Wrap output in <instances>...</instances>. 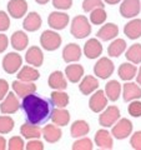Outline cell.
Segmentation results:
<instances>
[{
	"instance_id": "29",
	"label": "cell",
	"mask_w": 141,
	"mask_h": 150,
	"mask_svg": "<svg viewBox=\"0 0 141 150\" xmlns=\"http://www.w3.org/2000/svg\"><path fill=\"white\" fill-rule=\"evenodd\" d=\"M10 41H11V46L18 51L25 50L26 46L29 45V38H27V35L21 30H18V31L14 33L11 35Z\"/></svg>"
},
{
	"instance_id": "38",
	"label": "cell",
	"mask_w": 141,
	"mask_h": 150,
	"mask_svg": "<svg viewBox=\"0 0 141 150\" xmlns=\"http://www.w3.org/2000/svg\"><path fill=\"white\" fill-rule=\"evenodd\" d=\"M92 148H94V144L91 142V139L85 137H81L73 144V150H92Z\"/></svg>"
},
{
	"instance_id": "7",
	"label": "cell",
	"mask_w": 141,
	"mask_h": 150,
	"mask_svg": "<svg viewBox=\"0 0 141 150\" xmlns=\"http://www.w3.org/2000/svg\"><path fill=\"white\" fill-rule=\"evenodd\" d=\"M23 58L18 53H8L3 59V69L8 74H15L21 69Z\"/></svg>"
},
{
	"instance_id": "37",
	"label": "cell",
	"mask_w": 141,
	"mask_h": 150,
	"mask_svg": "<svg viewBox=\"0 0 141 150\" xmlns=\"http://www.w3.org/2000/svg\"><path fill=\"white\" fill-rule=\"evenodd\" d=\"M14 129V120L11 116L1 115L0 116V134H9Z\"/></svg>"
},
{
	"instance_id": "11",
	"label": "cell",
	"mask_w": 141,
	"mask_h": 150,
	"mask_svg": "<svg viewBox=\"0 0 141 150\" xmlns=\"http://www.w3.org/2000/svg\"><path fill=\"white\" fill-rule=\"evenodd\" d=\"M107 100L109 99H107L105 91L96 90L89 100V108L94 112H101L107 106Z\"/></svg>"
},
{
	"instance_id": "10",
	"label": "cell",
	"mask_w": 141,
	"mask_h": 150,
	"mask_svg": "<svg viewBox=\"0 0 141 150\" xmlns=\"http://www.w3.org/2000/svg\"><path fill=\"white\" fill-rule=\"evenodd\" d=\"M20 103H19V96L15 93H8V95L4 98L0 105V111L3 114H14L20 109Z\"/></svg>"
},
{
	"instance_id": "43",
	"label": "cell",
	"mask_w": 141,
	"mask_h": 150,
	"mask_svg": "<svg viewBox=\"0 0 141 150\" xmlns=\"http://www.w3.org/2000/svg\"><path fill=\"white\" fill-rule=\"evenodd\" d=\"M10 26V18L5 11L0 10V33L1 31H6Z\"/></svg>"
},
{
	"instance_id": "23",
	"label": "cell",
	"mask_w": 141,
	"mask_h": 150,
	"mask_svg": "<svg viewBox=\"0 0 141 150\" xmlns=\"http://www.w3.org/2000/svg\"><path fill=\"white\" fill-rule=\"evenodd\" d=\"M41 23H43V20H41V16L36 11H31L27 14L26 18L24 19V21H23V28L26 31L34 33L41 28Z\"/></svg>"
},
{
	"instance_id": "34",
	"label": "cell",
	"mask_w": 141,
	"mask_h": 150,
	"mask_svg": "<svg viewBox=\"0 0 141 150\" xmlns=\"http://www.w3.org/2000/svg\"><path fill=\"white\" fill-rule=\"evenodd\" d=\"M126 50V41L124 39H115L107 48V54L112 58H117Z\"/></svg>"
},
{
	"instance_id": "47",
	"label": "cell",
	"mask_w": 141,
	"mask_h": 150,
	"mask_svg": "<svg viewBox=\"0 0 141 150\" xmlns=\"http://www.w3.org/2000/svg\"><path fill=\"white\" fill-rule=\"evenodd\" d=\"M8 46H9V39H8V36L0 33V54H1L3 51L6 50Z\"/></svg>"
},
{
	"instance_id": "51",
	"label": "cell",
	"mask_w": 141,
	"mask_h": 150,
	"mask_svg": "<svg viewBox=\"0 0 141 150\" xmlns=\"http://www.w3.org/2000/svg\"><path fill=\"white\" fill-rule=\"evenodd\" d=\"M37 4H40V5H45V4H48L50 0H35Z\"/></svg>"
},
{
	"instance_id": "2",
	"label": "cell",
	"mask_w": 141,
	"mask_h": 150,
	"mask_svg": "<svg viewBox=\"0 0 141 150\" xmlns=\"http://www.w3.org/2000/svg\"><path fill=\"white\" fill-rule=\"evenodd\" d=\"M70 33L76 39H84L91 34V25L89 19L84 15H76L71 20Z\"/></svg>"
},
{
	"instance_id": "41",
	"label": "cell",
	"mask_w": 141,
	"mask_h": 150,
	"mask_svg": "<svg viewBox=\"0 0 141 150\" xmlns=\"http://www.w3.org/2000/svg\"><path fill=\"white\" fill-rule=\"evenodd\" d=\"M128 111L131 116H134V118L141 116V101L139 99L130 101V105L128 106Z\"/></svg>"
},
{
	"instance_id": "30",
	"label": "cell",
	"mask_w": 141,
	"mask_h": 150,
	"mask_svg": "<svg viewBox=\"0 0 141 150\" xmlns=\"http://www.w3.org/2000/svg\"><path fill=\"white\" fill-rule=\"evenodd\" d=\"M65 75L71 83H79L84 75V68L80 64H71L65 68Z\"/></svg>"
},
{
	"instance_id": "4",
	"label": "cell",
	"mask_w": 141,
	"mask_h": 150,
	"mask_svg": "<svg viewBox=\"0 0 141 150\" xmlns=\"http://www.w3.org/2000/svg\"><path fill=\"white\" fill-rule=\"evenodd\" d=\"M114 70H115V65L107 56L99 59L96 64L94 65V74L100 79H109L112 75V73H114Z\"/></svg>"
},
{
	"instance_id": "17",
	"label": "cell",
	"mask_w": 141,
	"mask_h": 150,
	"mask_svg": "<svg viewBox=\"0 0 141 150\" xmlns=\"http://www.w3.org/2000/svg\"><path fill=\"white\" fill-rule=\"evenodd\" d=\"M81 58V48L78 44H68L63 49V59L65 63H76Z\"/></svg>"
},
{
	"instance_id": "24",
	"label": "cell",
	"mask_w": 141,
	"mask_h": 150,
	"mask_svg": "<svg viewBox=\"0 0 141 150\" xmlns=\"http://www.w3.org/2000/svg\"><path fill=\"white\" fill-rule=\"evenodd\" d=\"M124 34L131 40H136L141 36V19H131L124 26Z\"/></svg>"
},
{
	"instance_id": "18",
	"label": "cell",
	"mask_w": 141,
	"mask_h": 150,
	"mask_svg": "<svg viewBox=\"0 0 141 150\" xmlns=\"http://www.w3.org/2000/svg\"><path fill=\"white\" fill-rule=\"evenodd\" d=\"M61 137H63L61 129L56 124H49L43 128V138L45 139V142L54 144L58 143L61 139Z\"/></svg>"
},
{
	"instance_id": "40",
	"label": "cell",
	"mask_w": 141,
	"mask_h": 150,
	"mask_svg": "<svg viewBox=\"0 0 141 150\" xmlns=\"http://www.w3.org/2000/svg\"><path fill=\"white\" fill-rule=\"evenodd\" d=\"M96 8H104L102 0H84V3H82L84 11L90 13L91 10H94Z\"/></svg>"
},
{
	"instance_id": "15",
	"label": "cell",
	"mask_w": 141,
	"mask_h": 150,
	"mask_svg": "<svg viewBox=\"0 0 141 150\" xmlns=\"http://www.w3.org/2000/svg\"><path fill=\"white\" fill-rule=\"evenodd\" d=\"M9 15L14 19H21L27 11V3L25 0H10L8 3Z\"/></svg>"
},
{
	"instance_id": "32",
	"label": "cell",
	"mask_w": 141,
	"mask_h": 150,
	"mask_svg": "<svg viewBox=\"0 0 141 150\" xmlns=\"http://www.w3.org/2000/svg\"><path fill=\"white\" fill-rule=\"evenodd\" d=\"M104 91L106 94L107 99L111 101H116L120 98V94H121V84L117 80H110L105 85Z\"/></svg>"
},
{
	"instance_id": "21",
	"label": "cell",
	"mask_w": 141,
	"mask_h": 150,
	"mask_svg": "<svg viewBox=\"0 0 141 150\" xmlns=\"http://www.w3.org/2000/svg\"><path fill=\"white\" fill-rule=\"evenodd\" d=\"M119 35V28L116 24H112V23H107V24L102 25L101 29L97 31V39H100L102 41H110L112 39Z\"/></svg>"
},
{
	"instance_id": "42",
	"label": "cell",
	"mask_w": 141,
	"mask_h": 150,
	"mask_svg": "<svg viewBox=\"0 0 141 150\" xmlns=\"http://www.w3.org/2000/svg\"><path fill=\"white\" fill-rule=\"evenodd\" d=\"M53 6L58 10H69L73 6V0H53Z\"/></svg>"
},
{
	"instance_id": "9",
	"label": "cell",
	"mask_w": 141,
	"mask_h": 150,
	"mask_svg": "<svg viewBox=\"0 0 141 150\" xmlns=\"http://www.w3.org/2000/svg\"><path fill=\"white\" fill-rule=\"evenodd\" d=\"M141 10L140 0H123L120 5V14L126 19H133L137 16Z\"/></svg>"
},
{
	"instance_id": "44",
	"label": "cell",
	"mask_w": 141,
	"mask_h": 150,
	"mask_svg": "<svg viewBox=\"0 0 141 150\" xmlns=\"http://www.w3.org/2000/svg\"><path fill=\"white\" fill-rule=\"evenodd\" d=\"M130 145L135 150H141V131H135V133L131 135Z\"/></svg>"
},
{
	"instance_id": "31",
	"label": "cell",
	"mask_w": 141,
	"mask_h": 150,
	"mask_svg": "<svg viewBox=\"0 0 141 150\" xmlns=\"http://www.w3.org/2000/svg\"><path fill=\"white\" fill-rule=\"evenodd\" d=\"M89 131H90V126L85 120H75L70 128V134L73 138L85 137L89 134Z\"/></svg>"
},
{
	"instance_id": "46",
	"label": "cell",
	"mask_w": 141,
	"mask_h": 150,
	"mask_svg": "<svg viewBox=\"0 0 141 150\" xmlns=\"http://www.w3.org/2000/svg\"><path fill=\"white\" fill-rule=\"evenodd\" d=\"M9 93V84L5 79H0V101L8 95Z\"/></svg>"
},
{
	"instance_id": "26",
	"label": "cell",
	"mask_w": 141,
	"mask_h": 150,
	"mask_svg": "<svg viewBox=\"0 0 141 150\" xmlns=\"http://www.w3.org/2000/svg\"><path fill=\"white\" fill-rule=\"evenodd\" d=\"M20 134L23 135V138H25L27 140L30 139H39L43 135V129L40 126H37L35 124L25 123L20 126Z\"/></svg>"
},
{
	"instance_id": "3",
	"label": "cell",
	"mask_w": 141,
	"mask_h": 150,
	"mask_svg": "<svg viewBox=\"0 0 141 150\" xmlns=\"http://www.w3.org/2000/svg\"><path fill=\"white\" fill-rule=\"evenodd\" d=\"M40 44L43 49L48 51H54L56 49H59L60 45H61V36L56 31L45 30L40 36Z\"/></svg>"
},
{
	"instance_id": "28",
	"label": "cell",
	"mask_w": 141,
	"mask_h": 150,
	"mask_svg": "<svg viewBox=\"0 0 141 150\" xmlns=\"http://www.w3.org/2000/svg\"><path fill=\"white\" fill-rule=\"evenodd\" d=\"M117 74H119V78L121 80L130 81L131 79L136 78L137 68H136V65L133 63H124V64L120 65L119 70H117Z\"/></svg>"
},
{
	"instance_id": "50",
	"label": "cell",
	"mask_w": 141,
	"mask_h": 150,
	"mask_svg": "<svg viewBox=\"0 0 141 150\" xmlns=\"http://www.w3.org/2000/svg\"><path fill=\"white\" fill-rule=\"evenodd\" d=\"M106 4H109V5H116V4H119L121 0H104Z\"/></svg>"
},
{
	"instance_id": "48",
	"label": "cell",
	"mask_w": 141,
	"mask_h": 150,
	"mask_svg": "<svg viewBox=\"0 0 141 150\" xmlns=\"http://www.w3.org/2000/svg\"><path fill=\"white\" fill-rule=\"evenodd\" d=\"M6 148H8V145H6V140H5V138L0 135V150H5Z\"/></svg>"
},
{
	"instance_id": "20",
	"label": "cell",
	"mask_w": 141,
	"mask_h": 150,
	"mask_svg": "<svg viewBox=\"0 0 141 150\" xmlns=\"http://www.w3.org/2000/svg\"><path fill=\"white\" fill-rule=\"evenodd\" d=\"M95 144L100 149H112L114 140H112V134H110L106 129H100L95 134Z\"/></svg>"
},
{
	"instance_id": "6",
	"label": "cell",
	"mask_w": 141,
	"mask_h": 150,
	"mask_svg": "<svg viewBox=\"0 0 141 150\" xmlns=\"http://www.w3.org/2000/svg\"><path fill=\"white\" fill-rule=\"evenodd\" d=\"M131 133H133V123L128 118H121L112 125L111 134L119 140L126 139L129 135H131Z\"/></svg>"
},
{
	"instance_id": "35",
	"label": "cell",
	"mask_w": 141,
	"mask_h": 150,
	"mask_svg": "<svg viewBox=\"0 0 141 150\" xmlns=\"http://www.w3.org/2000/svg\"><path fill=\"white\" fill-rule=\"evenodd\" d=\"M126 59L133 64L141 63V44H134L126 50Z\"/></svg>"
},
{
	"instance_id": "16",
	"label": "cell",
	"mask_w": 141,
	"mask_h": 150,
	"mask_svg": "<svg viewBox=\"0 0 141 150\" xmlns=\"http://www.w3.org/2000/svg\"><path fill=\"white\" fill-rule=\"evenodd\" d=\"M25 60H26L27 64L31 65V67L39 68L44 63V54L39 46H31V48H29L26 51Z\"/></svg>"
},
{
	"instance_id": "8",
	"label": "cell",
	"mask_w": 141,
	"mask_h": 150,
	"mask_svg": "<svg viewBox=\"0 0 141 150\" xmlns=\"http://www.w3.org/2000/svg\"><path fill=\"white\" fill-rule=\"evenodd\" d=\"M70 18L66 13H61L60 11H53L49 14L48 16V24L51 29L54 30H63L69 25Z\"/></svg>"
},
{
	"instance_id": "49",
	"label": "cell",
	"mask_w": 141,
	"mask_h": 150,
	"mask_svg": "<svg viewBox=\"0 0 141 150\" xmlns=\"http://www.w3.org/2000/svg\"><path fill=\"white\" fill-rule=\"evenodd\" d=\"M136 83H137L139 85H141V67L137 70V74H136Z\"/></svg>"
},
{
	"instance_id": "27",
	"label": "cell",
	"mask_w": 141,
	"mask_h": 150,
	"mask_svg": "<svg viewBox=\"0 0 141 150\" xmlns=\"http://www.w3.org/2000/svg\"><path fill=\"white\" fill-rule=\"evenodd\" d=\"M18 79L21 81H35L40 78L39 70L35 69V67H30V65H25L18 71Z\"/></svg>"
},
{
	"instance_id": "1",
	"label": "cell",
	"mask_w": 141,
	"mask_h": 150,
	"mask_svg": "<svg viewBox=\"0 0 141 150\" xmlns=\"http://www.w3.org/2000/svg\"><path fill=\"white\" fill-rule=\"evenodd\" d=\"M21 109L26 115V120L30 124L40 125L45 123L51 115V101L36 95L29 94L21 100Z\"/></svg>"
},
{
	"instance_id": "12",
	"label": "cell",
	"mask_w": 141,
	"mask_h": 150,
	"mask_svg": "<svg viewBox=\"0 0 141 150\" xmlns=\"http://www.w3.org/2000/svg\"><path fill=\"white\" fill-rule=\"evenodd\" d=\"M11 88L14 93L16 94L19 98H25L29 94H32L36 91V85L34 84V81H21V80H15L13 81Z\"/></svg>"
},
{
	"instance_id": "13",
	"label": "cell",
	"mask_w": 141,
	"mask_h": 150,
	"mask_svg": "<svg viewBox=\"0 0 141 150\" xmlns=\"http://www.w3.org/2000/svg\"><path fill=\"white\" fill-rule=\"evenodd\" d=\"M123 98L124 101L130 103L133 100H137L141 98V88L137 83L126 81L123 85Z\"/></svg>"
},
{
	"instance_id": "39",
	"label": "cell",
	"mask_w": 141,
	"mask_h": 150,
	"mask_svg": "<svg viewBox=\"0 0 141 150\" xmlns=\"http://www.w3.org/2000/svg\"><path fill=\"white\" fill-rule=\"evenodd\" d=\"M8 149L9 150H23L25 149L24 140L21 137H13L8 143Z\"/></svg>"
},
{
	"instance_id": "25",
	"label": "cell",
	"mask_w": 141,
	"mask_h": 150,
	"mask_svg": "<svg viewBox=\"0 0 141 150\" xmlns=\"http://www.w3.org/2000/svg\"><path fill=\"white\" fill-rule=\"evenodd\" d=\"M97 88H99L97 79L95 76H92V75H86V76L82 78L81 83H80L79 90L81 91V94H84V95H90Z\"/></svg>"
},
{
	"instance_id": "19",
	"label": "cell",
	"mask_w": 141,
	"mask_h": 150,
	"mask_svg": "<svg viewBox=\"0 0 141 150\" xmlns=\"http://www.w3.org/2000/svg\"><path fill=\"white\" fill-rule=\"evenodd\" d=\"M51 121H53L54 124H56L58 126H66L70 121V112L65 109V108H54L53 110H51Z\"/></svg>"
},
{
	"instance_id": "45",
	"label": "cell",
	"mask_w": 141,
	"mask_h": 150,
	"mask_svg": "<svg viewBox=\"0 0 141 150\" xmlns=\"http://www.w3.org/2000/svg\"><path fill=\"white\" fill-rule=\"evenodd\" d=\"M26 150H43L44 149V144L37 139H30L29 143L25 145Z\"/></svg>"
},
{
	"instance_id": "5",
	"label": "cell",
	"mask_w": 141,
	"mask_h": 150,
	"mask_svg": "<svg viewBox=\"0 0 141 150\" xmlns=\"http://www.w3.org/2000/svg\"><path fill=\"white\" fill-rule=\"evenodd\" d=\"M120 119V109L115 105L106 106L99 116V123L104 128H110Z\"/></svg>"
},
{
	"instance_id": "36",
	"label": "cell",
	"mask_w": 141,
	"mask_h": 150,
	"mask_svg": "<svg viewBox=\"0 0 141 150\" xmlns=\"http://www.w3.org/2000/svg\"><path fill=\"white\" fill-rule=\"evenodd\" d=\"M90 21H91V24L94 25H101V24H104V23L106 21V18H107V14L105 11V9L104 8H96V9H94V10L90 11Z\"/></svg>"
},
{
	"instance_id": "14",
	"label": "cell",
	"mask_w": 141,
	"mask_h": 150,
	"mask_svg": "<svg viewBox=\"0 0 141 150\" xmlns=\"http://www.w3.org/2000/svg\"><path fill=\"white\" fill-rule=\"evenodd\" d=\"M102 54V45L96 38L89 39L84 45V55L87 59H96Z\"/></svg>"
},
{
	"instance_id": "33",
	"label": "cell",
	"mask_w": 141,
	"mask_h": 150,
	"mask_svg": "<svg viewBox=\"0 0 141 150\" xmlns=\"http://www.w3.org/2000/svg\"><path fill=\"white\" fill-rule=\"evenodd\" d=\"M50 101L51 104L56 108H66L69 105V95L63 90H55L51 93L50 95Z\"/></svg>"
},
{
	"instance_id": "22",
	"label": "cell",
	"mask_w": 141,
	"mask_h": 150,
	"mask_svg": "<svg viewBox=\"0 0 141 150\" xmlns=\"http://www.w3.org/2000/svg\"><path fill=\"white\" fill-rule=\"evenodd\" d=\"M48 84L51 89L54 90H65L68 88V81L65 79V74L56 70L50 74V76L48 79Z\"/></svg>"
}]
</instances>
